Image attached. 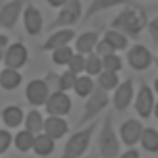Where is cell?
I'll list each match as a JSON object with an SVG mask.
<instances>
[{"label": "cell", "instance_id": "1", "mask_svg": "<svg viewBox=\"0 0 158 158\" xmlns=\"http://www.w3.org/2000/svg\"><path fill=\"white\" fill-rule=\"evenodd\" d=\"M146 25H148L146 10H142L137 4H133V6H125L114 19H112L110 29H117V31L125 33L127 38H137V35L146 29Z\"/></svg>", "mask_w": 158, "mask_h": 158}, {"label": "cell", "instance_id": "2", "mask_svg": "<svg viewBox=\"0 0 158 158\" xmlns=\"http://www.w3.org/2000/svg\"><path fill=\"white\" fill-rule=\"evenodd\" d=\"M96 125H98V123H96V118H94V121H89L87 125H83L79 131H75V133L67 139L60 158H81V156H85V152L89 150V143H92V137H94V133H96Z\"/></svg>", "mask_w": 158, "mask_h": 158}, {"label": "cell", "instance_id": "3", "mask_svg": "<svg viewBox=\"0 0 158 158\" xmlns=\"http://www.w3.org/2000/svg\"><path fill=\"white\" fill-rule=\"evenodd\" d=\"M121 152V139L112 125V114H104L98 133V154L100 158H117Z\"/></svg>", "mask_w": 158, "mask_h": 158}, {"label": "cell", "instance_id": "4", "mask_svg": "<svg viewBox=\"0 0 158 158\" xmlns=\"http://www.w3.org/2000/svg\"><path fill=\"white\" fill-rule=\"evenodd\" d=\"M83 15V8H81V0H67L63 6L58 8V15L52 23L48 25V31H54V29H63V27H71V25L79 23Z\"/></svg>", "mask_w": 158, "mask_h": 158}, {"label": "cell", "instance_id": "5", "mask_svg": "<svg viewBox=\"0 0 158 158\" xmlns=\"http://www.w3.org/2000/svg\"><path fill=\"white\" fill-rule=\"evenodd\" d=\"M108 102H110V98H108V92H104L102 87L96 85L94 89H92V94L87 96L85 100V108H83V117H81V125H87L89 121H94L100 112L108 106Z\"/></svg>", "mask_w": 158, "mask_h": 158}, {"label": "cell", "instance_id": "6", "mask_svg": "<svg viewBox=\"0 0 158 158\" xmlns=\"http://www.w3.org/2000/svg\"><path fill=\"white\" fill-rule=\"evenodd\" d=\"M27 4H29V0H6L2 4V8H0V27L13 31Z\"/></svg>", "mask_w": 158, "mask_h": 158}, {"label": "cell", "instance_id": "7", "mask_svg": "<svg viewBox=\"0 0 158 158\" xmlns=\"http://www.w3.org/2000/svg\"><path fill=\"white\" fill-rule=\"evenodd\" d=\"M44 108H46L48 117H64V114H69V112H71L73 100L69 98L67 92L54 89V92H50L46 104H44Z\"/></svg>", "mask_w": 158, "mask_h": 158}, {"label": "cell", "instance_id": "8", "mask_svg": "<svg viewBox=\"0 0 158 158\" xmlns=\"http://www.w3.org/2000/svg\"><path fill=\"white\" fill-rule=\"evenodd\" d=\"M4 67L8 69H21L29 63V50L23 42H13L4 48V58H2Z\"/></svg>", "mask_w": 158, "mask_h": 158}, {"label": "cell", "instance_id": "9", "mask_svg": "<svg viewBox=\"0 0 158 158\" xmlns=\"http://www.w3.org/2000/svg\"><path fill=\"white\" fill-rule=\"evenodd\" d=\"M127 63L133 71H146L154 64V56L143 44H133L131 48H127Z\"/></svg>", "mask_w": 158, "mask_h": 158}, {"label": "cell", "instance_id": "10", "mask_svg": "<svg viewBox=\"0 0 158 158\" xmlns=\"http://www.w3.org/2000/svg\"><path fill=\"white\" fill-rule=\"evenodd\" d=\"M133 79H125V81H121L112 92V106H114V110L117 112H123L127 110L131 104H133V96H135V87H133Z\"/></svg>", "mask_w": 158, "mask_h": 158}, {"label": "cell", "instance_id": "11", "mask_svg": "<svg viewBox=\"0 0 158 158\" xmlns=\"http://www.w3.org/2000/svg\"><path fill=\"white\" fill-rule=\"evenodd\" d=\"M50 92L52 89H50L46 79H31L27 83V87H25V98H27V102L31 104L33 108H40V106L46 104Z\"/></svg>", "mask_w": 158, "mask_h": 158}, {"label": "cell", "instance_id": "12", "mask_svg": "<svg viewBox=\"0 0 158 158\" xmlns=\"http://www.w3.org/2000/svg\"><path fill=\"white\" fill-rule=\"evenodd\" d=\"M154 92H152L150 85H146V83H142V85L137 87V92H135L133 96V106L135 110H137V114L143 118H150L152 117V108H154Z\"/></svg>", "mask_w": 158, "mask_h": 158}, {"label": "cell", "instance_id": "13", "mask_svg": "<svg viewBox=\"0 0 158 158\" xmlns=\"http://www.w3.org/2000/svg\"><path fill=\"white\" fill-rule=\"evenodd\" d=\"M142 131H143L142 121H137V118H127L125 123L118 127L117 133H118V139H121V143H125L127 148H133L135 143L139 142Z\"/></svg>", "mask_w": 158, "mask_h": 158}, {"label": "cell", "instance_id": "14", "mask_svg": "<svg viewBox=\"0 0 158 158\" xmlns=\"http://www.w3.org/2000/svg\"><path fill=\"white\" fill-rule=\"evenodd\" d=\"M73 40H75V31H73L71 27L54 29V31H50V35L46 38V42L40 46V50H44V52H52V50H56V48H60V46H69Z\"/></svg>", "mask_w": 158, "mask_h": 158}, {"label": "cell", "instance_id": "15", "mask_svg": "<svg viewBox=\"0 0 158 158\" xmlns=\"http://www.w3.org/2000/svg\"><path fill=\"white\" fill-rule=\"evenodd\" d=\"M21 19H23L25 31L29 33V35H33V38H35V35H40V33H42V29H44V17H42V13H40L38 6L27 4V6L23 8Z\"/></svg>", "mask_w": 158, "mask_h": 158}, {"label": "cell", "instance_id": "16", "mask_svg": "<svg viewBox=\"0 0 158 158\" xmlns=\"http://www.w3.org/2000/svg\"><path fill=\"white\" fill-rule=\"evenodd\" d=\"M133 4H135L133 0H92L89 6L85 8V13L81 15V23H87L92 17H96L102 10H108L114 6H133Z\"/></svg>", "mask_w": 158, "mask_h": 158}, {"label": "cell", "instance_id": "17", "mask_svg": "<svg viewBox=\"0 0 158 158\" xmlns=\"http://www.w3.org/2000/svg\"><path fill=\"white\" fill-rule=\"evenodd\" d=\"M46 135H50L52 139H60L69 133V123L64 121L63 117H46L44 118V129H42Z\"/></svg>", "mask_w": 158, "mask_h": 158}, {"label": "cell", "instance_id": "18", "mask_svg": "<svg viewBox=\"0 0 158 158\" xmlns=\"http://www.w3.org/2000/svg\"><path fill=\"white\" fill-rule=\"evenodd\" d=\"M98 40H100V35H98V31H83V33H79V35H75V52L77 54H83L87 56L89 52H94V48L96 44H98Z\"/></svg>", "mask_w": 158, "mask_h": 158}, {"label": "cell", "instance_id": "19", "mask_svg": "<svg viewBox=\"0 0 158 158\" xmlns=\"http://www.w3.org/2000/svg\"><path fill=\"white\" fill-rule=\"evenodd\" d=\"M0 117H2V123L6 129H17V127L23 125V118H25V112L21 106H17V104H10V106H4L2 112H0Z\"/></svg>", "mask_w": 158, "mask_h": 158}, {"label": "cell", "instance_id": "20", "mask_svg": "<svg viewBox=\"0 0 158 158\" xmlns=\"http://www.w3.org/2000/svg\"><path fill=\"white\" fill-rule=\"evenodd\" d=\"M21 83H23V77H21V71L19 69H8V67H4L0 71V87L4 92H15Z\"/></svg>", "mask_w": 158, "mask_h": 158}, {"label": "cell", "instance_id": "21", "mask_svg": "<svg viewBox=\"0 0 158 158\" xmlns=\"http://www.w3.org/2000/svg\"><path fill=\"white\" fill-rule=\"evenodd\" d=\"M54 139L50 137V135H46V133H38L35 135V139H33V148H31V152L35 154V156H40V158H44V156H50L52 152H54Z\"/></svg>", "mask_w": 158, "mask_h": 158}, {"label": "cell", "instance_id": "22", "mask_svg": "<svg viewBox=\"0 0 158 158\" xmlns=\"http://www.w3.org/2000/svg\"><path fill=\"white\" fill-rule=\"evenodd\" d=\"M23 125H25V131H29V133H33V135L42 133V129H44V114H42L38 108H33V110H29L25 114Z\"/></svg>", "mask_w": 158, "mask_h": 158}, {"label": "cell", "instance_id": "23", "mask_svg": "<svg viewBox=\"0 0 158 158\" xmlns=\"http://www.w3.org/2000/svg\"><path fill=\"white\" fill-rule=\"evenodd\" d=\"M121 83V79H118V73H112V71H100L96 75V85L102 87L104 92H112L114 87Z\"/></svg>", "mask_w": 158, "mask_h": 158}, {"label": "cell", "instance_id": "24", "mask_svg": "<svg viewBox=\"0 0 158 158\" xmlns=\"http://www.w3.org/2000/svg\"><path fill=\"white\" fill-rule=\"evenodd\" d=\"M33 139H35V135L23 129V131H17V133L13 135V146H15L19 152L27 154V152H31V148H33Z\"/></svg>", "mask_w": 158, "mask_h": 158}, {"label": "cell", "instance_id": "25", "mask_svg": "<svg viewBox=\"0 0 158 158\" xmlns=\"http://www.w3.org/2000/svg\"><path fill=\"white\" fill-rule=\"evenodd\" d=\"M139 143L146 152H158V131L154 127H143L142 137H139Z\"/></svg>", "mask_w": 158, "mask_h": 158}, {"label": "cell", "instance_id": "26", "mask_svg": "<svg viewBox=\"0 0 158 158\" xmlns=\"http://www.w3.org/2000/svg\"><path fill=\"white\" fill-rule=\"evenodd\" d=\"M94 87H96L94 77H89V75H77L75 85H73V92H75L79 98H87V96L92 94V89H94Z\"/></svg>", "mask_w": 158, "mask_h": 158}, {"label": "cell", "instance_id": "27", "mask_svg": "<svg viewBox=\"0 0 158 158\" xmlns=\"http://www.w3.org/2000/svg\"><path fill=\"white\" fill-rule=\"evenodd\" d=\"M104 40L110 44L112 48H114V52H118V50H125L127 46H129V38H127L125 33L117 31V29H108V31L104 33Z\"/></svg>", "mask_w": 158, "mask_h": 158}, {"label": "cell", "instance_id": "28", "mask_svg": "<svg viewBox=\"0 0 158 158\" xmlns=\"http://www.w3.org/2000/svg\"><path fill=\"white\" fill-rule=\"evenodd\" d=\"M100 71H102V56H98L96 52H89L85 56V71L83 73L89 77H96Z\"/></svg>", "mask_w": 158, "mask_h": 158}, {"label": "cell", "instance_id": "29", "mask_svg": "<svg viewBox=\"0 0 158 158\" xmlns=\"http://www.w3.org/2000/svg\"><path fill=\"white\" fill-rule=\"evenodd\" d=\"M73 54H75V50L71 46H60V48H56V50H52V63L58 64V67H64L71 60Z\"/></svg>", "mask_w": 158, "mask_h": 158}, {"label": "cell", "instance_id": "30", "mask_svg": "<svg viewBox=\"0 0 158 158\" xmlns=\"http://www.w3.org/2000/svg\"><path fill=\"white\" fill-rule=\"evenodd\" d=\"M75 79H77V75L73 71H63L60 75H58V79H56V89H60V92H69V89H73V85H75Z\"/></svg>", "mask_w": 158, "mask_h": 158}, {"label": "cell", "instance_id": "31", "mask_svg": "<svg viewBox=\"0 0 158 158\" xmlns=\"http://www.w3.org/2000/svg\"><path fill=\"white\" fill-rule=\"evenodd\" d=\"M102 69L104 71H112V73H118L123 69V58L117 54V52H112V54H106L102 56Z\"/></svg>", "mask_w": 158, "mask_h": 158}, {"label": "cell", "instance_id": "32", "mask_svg": "<svg viewBox=\"0 0 158 158\" xmlns=\"http://www.w3.org/2000/svg\"><path fill=\"white\" fill-rule=\"evenodd\" d=\"M67 69H69V71H73L75 75H81V73L85 71V56L75 52V54L71 56V60L67 63Z\"/></svg>", "mask_w": 158, "mask_h": 158}, {"label": "cell", "instance_id": "33", "mask_svg": "<svg viewBox=\"0 0 158 158\" xmlns=\"http://www.w3.org/2000/svg\"><path fill=\"white\" fill-rule=\"evenodd\" d=\"M10 143H13V133L8 129H0V156L10 148Z\"/></svg>", "mask_w": 158, "mask_h": 158}, {"label": "cell", "instance_id": "34", "mask_svg": "<svg viewBox=\"0 0 158 158\" xmlns=\"http://www.w3.org/2000/svg\"><path fill=\"white\" fill-rule=\"evenodd\" d=\"M94 52L98 56H106V54H112V52H114V48H112L104 38H100V40H98V44H96V48H94Z\"/></svg>", "mask_w": 158, "mask_h": 158}, {"label": "cell", "instance_id": "35", "mask_svg": "<svg viewBox=\"0 0 158 158\" xmlns=\"http://www.w3.org/2000/svg\"><path fill=\"white\" fill-rule=\"evenodd\" d=\"M148 31H150V38H152V42L158 46V17H154L152 21H148Z\"/></svg>", "mask_w": 158, "mask_h": 158}, {"label": "cell", "instance_id": "36", "mask_svg": "<svg viewBox=\"0 0 158 158\" xmlns=\"http://www.w3.org/2000/svg\"><path fill=\"white\" fill-rule=\"evenodd\" d=\"M118 158H139V152L135 150V148H129V150H125L123 154H118Z\"/></svg>", "mask_w": 158, "mask_h": 158}, {"label": "cell", "instance_id": "37", "mask_svg": "<svg viewBox=\"0 0 158 158\" xmlns=\"http://www.w3.org/2000/svg\"><path fill=\"white\" fill-rule=\"evenodd\" d=\"M46 2H48V4H50L52 8H60L64 2H67V0H46Z\"/></svg>", "mask_w": 158, "mask_h": 158}, {"label": "cell", "instance_id": "38", "mask_svg": "<svg viewBox=\"0 0 158 158\" xmlns=\"http://www.w3.org/2000/svg\"><path fill=\"white\" fill-rule=\"evenodd\" d=\"M6 46H8V38H6V33H0V48L4 50Z\"/></svg>", "mask_w": 158, "mask_h": 158}, {"label": "cell", "instance_id": "39", "mask_svg": "<svg viewBox=\"0 0 158 158\" xmlns=\"http://www.w3.org/2000/svg\"><path fill=\"white\" fill-rule=\"evenodd\" d=\"M152 117H154V118H158V100L154 102V108H152Z\"/></svg>", "mask_w": 158, "mask_h": 158}, {"label": "cell", "instance_id": "40", "mask_svg": "<svg viewBox=\"0 0 158 158\" xmlns=\"http://www.w3.org/2000/svg\"><path fill=\"white\" fill-rule=\"evenodd\" d=\"M152 92H154V94H158V77L154 79V85H152Z\"/></svg>", "mask_w": 158, "mask_h": 158}, {"label": "cell", "instance_id": "41", "mask_svg": "<svg viewBox=\"0 0 158 158\" xmlns=\"http://www.w3.org/2000/svg\"><path fill=\"white\" fill-rule=\"evenodd\" d=\"M2 58H4V50L0 48V63H2Z\"/></svg>", "mask_w": 158, "mask_h": 158}, {"label": "cell", "instance_id": "42", "mask_svg": "<svg viewBox=\"0 0 158 158\" xmlns=\"http://www.w3.org/2000/svg\"><path fill=\"white\" fill-rule=\"evenodd\" d=\"M81 158H96V156H81Z\"/></svg>", "mask_w": 158, "mask_h": 158}, {"label": "cell", "instance_id": "43", "mask_svg": "<svg viewBox=\"0 0 158 158\" xmlns=\"http://www.w3.org/2000/svg\"><path fill=\"white\" fill-rule=\"evenodd\" d=\"M154 63H156V67H158V58H154Z\"/></svg>", "mask_w": 158, "mask_h": 158}]
</instances>
